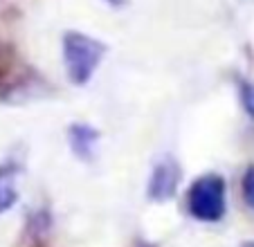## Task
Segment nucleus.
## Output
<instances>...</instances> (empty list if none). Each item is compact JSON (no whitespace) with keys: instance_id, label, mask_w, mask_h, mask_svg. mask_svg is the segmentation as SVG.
I'll list each match as a JSON object with an SVG mask.
<instances>
[{"instance_id":"nucleus-1","label":"nucleus","mask_w":254,"mask_h":247,"mask_svg":"<svg viewBox=\"0 0 254 247\" xmlns=\"http://www.w3.org/2000/svg\"><path fill=\"white\" fill-rule=\"evenodd\" d=\"M106 54V45L81 32H67L63 36V65L70 83L86 86L97 72L101 59Z\"/></svg>"},{"instance_id":"nucleus-5","label":"nucleus","mask_w":254,"mask_h":247,"mask_svg":"<svg viewBox=\"0 0 254 247\" xmlns=\"http://www.w3.org/2000/svg\"><path fill=\"white\" fill-rule=\"evenodd\" d=\"M16 178H18V164H14V162L0 164V214L9 211L18 200Z\"/></svg>"},{"instance_id":"nucleus-2","label":"nucleus","mask_w":254,"mask_h":247,"mask_svg":"<svg viewBox=\"0 0 254 247\" xmlns=\"http://www.w3.org/2000/svg\"><path fill=\"white\" fill-rule=\"evenodd\" d=\"M187 209L200 223H218L227 211L225 180L218 173H205L196 178L187 193Z\"/></svg>"},{"instance_id":"nucleus-8","label":"nucleus","mask_w":254,"mask_h":247,"mask_svg":"<svg viewBox=\"0 0 254 247\" xmlns=\"http://www.w3.org/2000/svg\"><path fill=\"white\" fill-rule=\"evenodd\" d=\"M241 247H254V241H248V243H243Z\"/></svg>"},{"instance_id":"nucleus-7","label":"nucleus","mask_w":254,"mask_h":247,"mask_svg":"<svg viewBox=\"0 0 254 247\" xmlns=\"http://www.w3.org/2000/svg\"><path fill=\"white\" fill-rule=\"evenodd\" d=\"M241 191H243V200L250 209H254V164L248 167V171L243 173L241 180Z\"/></svg>"},{"instance_id":"nucleus-3","label":"nucleus","mask_w":254,"mask_h":247,"mask_svg":"<svg viewBox=\"0 0 254 247\" xmlns=\"http://www.w3.org/2000/svg\"><path fill=\"white\" fill-rule=\"evenodd\" d=\"M178 185H180V167L171 157H164L153 167L146 185V193L155 202H167L178 193Z\"/></svg>"},{"instance_id":"nucleus-6","label":"nucleus","mask_w":254,"mask_h":247,"mask_svg":"<svg viewBox=\"0 0 254 247\" xmlns=\"http://www.w3.org/2000/svg\"><path fill=\"white\" fill-rule=\"evenodd\" d=\"M239 99L243 110L254 119V83L248 79H239Z\"/></svg>"},{"instance_id":"nucleus-4","label":"nucleus","mask_w":254,"mask_h":247,"mask_svg":"<svg viewBox=\"0 0 254 247\" xmlns=\"http://www.w3.org/2000/svg\"><path fill=\"white\" fill-rule=\"evenodd\" d=\"M67 142H70L72 153L83 162H90L97 153V142H99V133L88 124H74L67 130Z\"/></svg>"}]
</instances>
